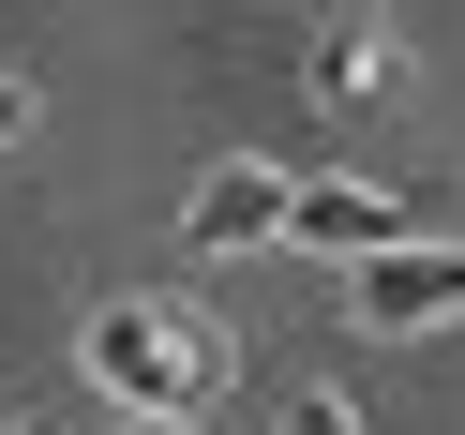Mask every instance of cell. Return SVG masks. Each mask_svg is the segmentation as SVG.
Wrapping results in <instances>:
<instances>
[{
    "mask_svg": "<svg viewBox=\"0 0 465 435\" xmlns=\"http://www.w3.org/2000/svg\"><path fill=\"white\" fill-rule=\"evenodd\" d=\"M345 315L361 331H465V241H391L345 271Z\"/></svg>",
    "mask_w": 465,
    "mask_h": 435,
    "instance_id": "1",
    "label": "cell"
},
{
    "mask_svg": "<svg viewBox=\"0 0 465 435\" xmlns=\"http://www.w3.org/2000/svg\"><path fill=\"white\" fill-rule=\"evenodd\" d=\"M285 241H315V255H391V241H420V211L405 195H361V181H285Z\"/></svg>",
    "mask_w": 465,
    "mask_h": 435,
    "instance_id": "2",
    "label": "cell"
},
{
    "mask_svg": "<svg viewBox=\"0 0 465 435\" xmlns=\"http://www.w3.org/2000/svg\"><path fill=\"white\" fill-rule=\"evenodd\" d=\"M285 241V165H211V195L181 211V255H255Z\"/></svg>",
    "mask_w": 465,
    "mask_h": 435,
    "instance_id": "3",
    "label": "cell"
},
{
    "mask_svg": "<svg viewBox=\"0 0 465 435\" xmlns=\"http://www.w3.org/2000/svg\"><path fill=\"white\" fill-rule=\"evenodd\" d=\"M315 75H331V91H391V31H375V15H345V31L315 45Z\"/></svg>",
    "mask_w": 465,
    "mask_h": 435,
    "instance_id": "4",
    "label": "cell"
},
{
    "mask_svg": "<svg viewBox=\"0 0 465 435\" xmlns=\"http://www.w3.org/2000/svg\"><path fill=\"white\" fill-rule=\"evenodd\" d=\"M271 435H361V405H345V391H285Z\"/></svg>",
    "mask_w": 465,
    "mask_h": 435,
    "instance_id": "5",
    "label": "cell"
},
{
    "mask_svg": "<svg viewBox=\"0 0 465 435\" xmlns=\"http://www.w3.org/2000/svg\"><path fill=\"white\" fill-rule=\"evenodd\" d=\"M15 135H31V91H15V75H0V151H15Z\"/></svg>",
    "mask_w": 465,
    "mask_h": 435,
    "instance_id": "6",
    "label": "cell"
},
{
    "mask_svg": "<svg viewBox=\"0 0 465 435\" xmlns=\"http://www.w3.org/2000/svg\"><path fill=\"white\" fill-rule=\"evenodd\" d=\"M105 435H195V420H105Z\"/></svg>",
    "mask_w": 465,
    "mask_h": 435,
    "instance_id": "7",
    "label": "cell"
},
{
    "mask_svg": "<svg viewBox=\"0 0 465 435\" xmlns=\"http://www.w3.org/2000/svg\"><path fill=\"white\" fill-rule=\"evenodd\" d=\"M0 435H15V420H0Z\"/></svg>",
    "mask_w": 465,
    "mask_h": 435,
    "instance_id": "8",
    "label": "cell"
}]
</instances>
